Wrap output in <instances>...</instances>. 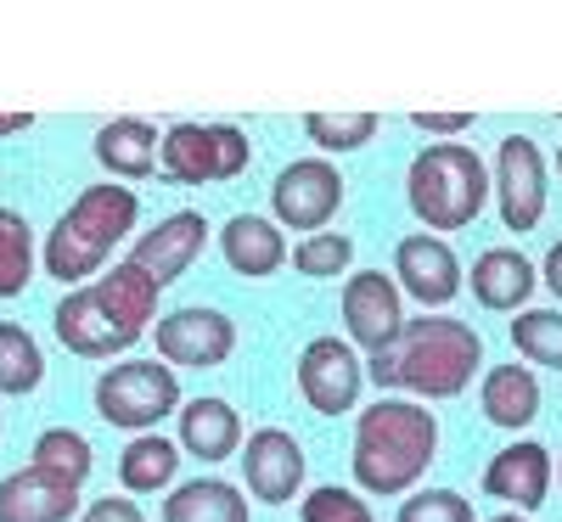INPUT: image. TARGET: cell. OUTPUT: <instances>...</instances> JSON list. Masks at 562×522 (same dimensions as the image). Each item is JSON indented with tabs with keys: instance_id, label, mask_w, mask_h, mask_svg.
I'll return each instance as SVG.
<instances>
[{
	"instance_id": "6da1fadb",
	"label": "cell",
	"mask_w": 562,
	"mask_h": 522,
	"mask_svg": "<svg viewBox=\"0 0 562 522\" xmlns=\"http://www.w3.org/2000/svg\"><path fill=\"white\" fill-rule=\"evenodd\" d=\"M479 371H484V338L467 320H450V315L405 320L400 343L378 360H366V376L383 394H400V399H416V405L467 394Z\"/></svg>"
},
{
	"instance_id": "836d02e7",
	"label": "cell",
	"mask_w": 562,
	"mask_h": 522,
	"mask_svg": "<svg viewBox=\"0 0 562 522\" xmlns=\"http://www.w3.org/2000/svg\"><path fill=\"white\" fill-rule=\"evenodd\" d=\"M411 124H416L422 135L456 140V135H467V129H473V113H411Z\"/></svg>"
},
{
	"instance_id": "ffe728a7",
	"label": "cell",
	"mask_w": 562,
	"mask_h": 522,
	"mask_svg": "<svg viewBox=\"0 0 562 522\" xmlns=\"http://www.w3.org/2000/svg\"><path fill=\"white\" fill-rule=\"evenodd\" d=\"M180 450L198 455L203 466L243 455V416H237V405L220 399V394L186 399L180 405Z\"/></svg>"
},
{
	"instance_id": "f546056e",
	"label": "cell",
	"mask_w": 562,
	"mask_h": 522,
	"mask_svg": "<svg viewBox=\"0 0 562 522\" xmlns=\"http://www.w3.org/2000/svg\"><path fill=\"white\" fill-rule=\"evenodd\" d=\"M349 264H355V236H344V230H315L293 248V270L310 275V281L349 275Z\"/></svg>"
},
{
	"instance_id": "8fae6325",
	"label": "cell",
	"mask_w": 562,
	"mask_h": 522,
	"mask_svg": "<svg viewBox=\"0 0 562 522\" xmlns=\"http://www.w3.org/2000/svg\"><path fill=\"white\" fill-rule=\"evenodd\" d=\"M490 185H495V208H501V225L506 230H535L546 219V203H551V185H546V158L529 135H506L495 147V169H490Z\"/></svg>"
},
{
	"instance_id": "d6986e66",
	"label": "cell",
	"mask_w": 562,
	"mask_h": 522,
	"mask_svg": "<svg viewBox=\"0 0 562 522\" xmlns=\"http://www.w3.org/2000/svg\"><path fill=\"white\" fill-rule=\"evenodd\" d=\"M220 253H225L231 270L248 275V281H265V275H276L281 264L293 259L288 236H281V225L270 214H231L225 230H220Z\"/></svg>"
},
{
	"instance_id": "52a82bcc",
	"label": "cell",
	"mask_w": 562,
	"mask_h": 522,
	"mask_svg": "<svg viewBox=\"0 0 562 522\" xmlns=\"http://www.w3.org/2000/svg\"><path fill=\"white\" fill-rule=\"evenodd\" d=\"M248 163H254V140L237 124H175L158 152V169L175 185H220V180H237Z\"/></svg>"
},
{
	"instance_id": "cb8c5ba5",
	"label": "cell",
	"mask_w": 562,
	"mask_h": 522,
	"mask_svg": "<svg viewBox=\"0 0 562 522\" xmlns=\"http://www.w3.org/2000/svg\"><path fill=\"white\" fill-rule=\"evenodd\" d=\"M175 472H180V444L164 439V433H140L119 455L124 495H169L175 489Z\"/></svg>"
},
{
	"instance_id": "7402d4cb",
	"label": "cell",
	"mask_w": 562,
	"mask_h": 522,
	"mask_svg": "<svg viewBox=\"0 0 562 522\" xmlns=\"http://www.w3.org/2000/svg\"><path fill=\"white\" fill-rule=\"evenodd\" d=\"M158 152H164V135L147 118H113L97 129V163L113 180H147L158 169Z\"/></svg>"
},
{
	"instance_id": "9c48e42d",
	"label": "cell",
	"mask_w": 562,
	"mask_h": 522,
	"mask_svg": "<svg viewBox=\"0 0 562 522\" xmlns=\"http://www.w3.org/2000/svg\"><path fill=\"white\" fill-rule=\"evenodd\" d=\"M344 338L366 354V360H378L400 343V331H405V293H400V281L383 275V270H355L344 281Z\"/></svg>"
},
{
	"instance_id": "30bf717a",
	"label": "cell",
	"mask_w": 562,
	"mask_h": 522,
	"mask_svg": "<svg viewBox=\"0 0 562 522\" xmlns=\"http://www.w3.org/2000/svg\"><path fill=\"white\" fill-rule=\"evenodd\" d=\"M360 388H366V360L349 338L326 331L299 349V394L315 416H349L360 410Z\"/></svg>"
},
{
	"instance_id": "7a4b0ae2",
	"label": "cell",
	"mask_w": 562,
	"mask_h": 522,
	"mask_svg": "<svg viewBox=\"0 0 562 522\" xmlns=\"http://www.w3.org/2000/svg\"><path fill=\"white\" fill-rule=\"evenodd\" d=\"M439 461V416L416 399L383 394L378 405H366L355 416V484L360 495L400 500L416 495V484L428 478V466Z\"/></svg>"
},
{
	"instance_id": "5b68a950",
	"label": "cell",
	"mask_w": 562,
	"mask_h": 522,
	"mask_svg": "<svg viewBox=\"0 0 562 522\" xmlns=\"http://www.w3.org/2000/svg\"><path fill=\"white\" fill-rule=\"evenodd\" d=\"M490 197H495L490 163L467 147V140H434V147H422L405 169V203L428 236L467 230L484 214Z\"/></svg>"
},
{
	"instance_id": "1f68e13d",
	"label": "cell",
	"mask_w": 562,
	"mask_h": 522,
	"mask_svg": "<svg viewBox=\"0 0 562 522\" xmlns=\"http://www.w3.org/2000/svg\"><path fill=\"white\" fill-rule=\"evenodd\" d=\"M394 522H473V500L456 489H416L400 500Z\"/></svg>"
},
{
	"instance_id": "f35d334b",
	"label": "cell",
	"mask_w": 562,
	"mask_h": 522,
	"mask_svg": "<svg viewBox=\"0 0 562 522\" xmlns=\"http://www.w3.org/2000/svg\"><path fill=\"white\" fill-rule=\"evenodd\" d=\"M557 478H562V461H557Z\"/></svg>"
},
{
	"instance_id": "ab89813d",
	"label": "cell",
	"mask_w": 562,
	"mask_h": 522,
	"mask_svg": "<svg viewBox=\"0 0 562 522\" xmlns=\"http://www.w3.org/2000/svg\"><path fill=\"white\" fill-rule=\"evenodd\" d=\"M0 427H7V421H0Z\"/></svg>"
},
{
	"instance_id": "277c9868",
	"label": "cell",
	"mask_w": 562,
	"mask_h": 522,
	"mask_svg": "<svg viewBox=\"0 0 562 522\" xmlns=\"http://www.w3.org/2000/svg\"><path fill=\"white\" fill-rule=\"evenodd\" d=\"M135 219H140V197L130 185H113V180L85 185L68 203V214L52 225V236H45V275H57L68 293L90 287V275L113 259V248L135 230Z\"/></svg>"
},
{
	"instance_id": "e0dca14e",
	"label": "cell",
	"mask_w": 562,
	"mask_h": 522,
	"mask_svg": "<svg viewBox=\"0 0 562 522\" xmlns=\"http://www.w3.org/2000/svg\"><path fill=\"white\" fill-rule=\"evenodd\" d=\"M79 484L57 478L45 466H18L0 478V522H74Z\"/></svg>"
},
{
	"instance_id": "44dd1931",
	"label": "cell",
	"mask_w": 562,
	"mask_h": 522,
	"mask_svg": "<svg viewBox=\"0 0 562 522\" xmlns=\"http://www.w3.org/2000/svg\"><path fill=\"white\" fill-rule=\"evenodd\" d=\"M479 410L490 427H506V433H524V427L540 416V376L529 365H490L479 383Z\"/></svg>"
},
{
	"instance_id": "9a60e30c",
	"label": "cell",
	"mask_w": 562,
	"mask_h": 522,
	"mask_svg": "<svg viewBox=\"0 0 562 522\" xmlns=\"http://www.w3.org/2000/svg\"><path fill=\"white\" fill-rule=\"evenodd\" d=\"M551 478H557L551 450L535 444V439H518V444H506V450L490 455V466H484V495L501 500V506H512L518 517H529V511L546 506Z\"/></svg>"
},
{
	"instance_id": "5bb4252c",
	"label": "cell",
	"mask_w": 562,
	"mask_h": 522,
	"mask_svg": "<svg viewBox=\"0 0 562 522\" xmlns=\"http://www.w3.org/2000/svg\"><path fill=\"white\" fill-rule=\"evenodd\" d=\"M237 461H243V484H248L254 500L288 506V500L304 495V466H310V455H304V444L288 433V427H259V433H248Z\"/></svg>"
},
{
	"instance_id": "8992f818",
	"label": "cell",
	"mask_w": 562,
	"mask_h": 522,
	"mask_svg": "<svg viewBox=\"0 0 562 522\" xmlns=\"http://www.w3.org/2000/svg\"><path fill=\"white\" fill-rule=\"evenodd\" d=\"M90 399H97V416L108 427H124V433H158L164 416H180V376L175 365L164 360H124V365H108L97 376V388H90Z\"/></svg>"
},
{
	"instance_id": "484cf974",
	"label": "cell",
	"mask_w": 562,
	"mask_h": 522,
	"mask_svg": "<svg viewBox=\"0 0 562 522\" xmlns=\"http://www.w3.org/2000/svg\"><path fill=\"white\" fill-rule=\"evenodd\" d=\"M34 281V230L18 208H0V298H23Z\"/></svg>"
},
{
	"instance_id": "4316f807",
	"label": "cell",
	"mask_w": 562,
	"mask_h": 522,
	"mask_svg": "<svg viewBox=\"0 0 562 522\" xmlns=\"http://www.w3.org/2000/svg\"><path fill=\"white\" fill-rule=\"evenodd\" d=\"M378 129H383L378 113H304V135L321 147V158L360 152L366 140H378Z\"/></svg>"
},
{
	"instance_id": "2e32d148",
	"label": "cell",
	"mask_w": 562,
	"mask_h": 522,
	"mask_svg": "<svg viewBox=\"0 0 562 522\" xmlns=\"http://www.w3.org/2000/svg\"><path fill=\"white\" fill-rule=\"evenodd\" d=\"M209 248V219L198 208H180V214H164L140 242L130 248V264L140 275H153L158 287H175V281L198 264V253Z\"/></svg>"
},
{
	"instance_id": "8d00e7d4",
	"label": "cell",
	"mask_w": 562,
	"mask_h": 522,
	"mask_svg": "<svg viewBox=\"0 0 562 522\" xmlns=\"http://www.w3.org/2000/svg\"><path fill=\"white\" fill-rule=\"evenodd\" d=\"M490 522H529V517H518V511H501V517H490Z\"/></svg>"
},
{
	"instance_id": "d590c367",
	"label": "cell",
	"mask_w": 562,
	"mask_h": 522,
	"mask_svg": "<svg viewBox=\"0 0 562 522\" xmlns=\"http://www.w3.org/2000/svg\"><path fill=\"white\" fill-rule=\"evenodd\" d=\"M29 129V113H0V135H23Z\"/></svg>"
},
{
	"instance_id": "74e56055",
	"label": "cell",
	"mask_w": 562,
	"mask_h": 522,
	"mask_svg": "<svg viewBox=\"0 0 562 522\" xmlns=\"http://www.w3.org/2000/svg\"><path fill=\"white\" fill-rule=\"evenodd\" d=\"M557 174H562V147H557Z\"/></svg>"
},
{
	"instance_id": "83f0119b",
	"label": "cell",
	"mask_w": 562,
	"mask_h": 522,
	"mask_svg": "<svg viewBox=\"0 0 562 522\" xmlns=\"http://www.w3.org/2000/svg\"><path fill=\"white\" fill-rule=\"evenodd\" d=\"M512 349L518 360H529V371H562V309H524L512 320Z\"/></svg>"
},
{
	"instance_id": "e575fe53",
	"label": "cell",
	"mask_w": 562,
	"mask_h": 522,
	"mask_svg": "<svg viewBox=\"0 0 562 522\" xmlns=\"http://www.w3.org/2000/svg\"><path fill=\"white\" fill-rule=\"evenodd\" d=\"M540 281L557 293V304H562V242H551V253H546V264H540Z\"/></svg>"
},
{
	"instance_id": "3957f363",
	"label": "cell",
	"mask_w": 562,
	"mask_h": 522,
	"mask_svg": "<svg viewBox=\"0 0 562 522\" xmlns=\"http://www.w3.org/2000/svg\"><path fill=\"white\" fill-rule=\"evenodd\" d=\"M158 281L140 275L130 259L113 264L108 275H97L90 287L63 293L52 326H57V343L79 360H113L130 343L147 338V326L158 315Z\"/></svg>"
},
{
	"instance_id": "4dcf8cb0",
	"label": "cell",
	"mask_w": 562,
	"mask_h": 522,
	"mask_svg": "<svg viewBox=\"0 0 562 522\" xmlns=\"http://www.w3.org/2000/svg\"><path fill=\"white\" fill-rule=\"evenodd\" d=\"M299 522H378V517H371V506L360 500V489L321 484L299 500Z\"/></svg>"
},
{
	"instance_id": "ba28073f",
	"label": "cell",
	"mask_w": 562,
	"mask_h": 522,
	"mask_svg": "<svg viewBox=\"0 0 562 522\" xmlns=\"http://www.w3.org/2000/svg\"><path fill=\"white\" fill-rule=\"evenodd\" d=\"M344 208V174L333 158H293L270 185V219L281 230H326Z\"/></svg>"
},
{
	"instance_id": "d4e9b609",
	"label": "cell",
	"mask_w": 562,
	"mask_h": 522,
	"mask_svg": "<svg viewBox=\"0 0 562 522\" xmlns=\"http://www.w3.org/2000/svg\"><path fill=\"white\" fill-rule=\"evenodd\" d=\"M45 383V354L34 343V331H23L18 320H0V394H34Z\"/></svg>"
},
{
	"instance_id": "4fadbf2b",
	"label": "cell",
	"mask_w": 562,
	"mask_h": 522,
	"mask_svg": "<svg viewBox=\"0 0 562 522\" xmlns=\"http://www.w3.org/2000/svg\"><path fill=\"white\" fill-rule=\"evenodd\" d=\"M394 281H400V293L416 298L422 309H445L461 298L467 287V270L456 259V248L445 242V236H428V230H411L400 236V248H394Z\"/></svg>"
},
{
	"instance_id": "f1b7e54d",
	"label": "cell",
	"mask_w": 562,
	"mask_h": 522,
	"mask_svg": "<svg viewBox=\"0 0 562 522\" xmlns=\"http://www.w3.org/2000/svg\"><path fill=\"white\" fill-rule=\"evenodd\" d=\"M29 466H45V472H57V478H68V484H85L90 466H97V450H90V439L74 433V427H45V433L34 439V461Z\"/></svg>"
},
{
	"instance_id": "d6a6232c",
	"label": "cell",
	"mask_w": 562,
	"mask_h": 522,
	"mask_svg": "<svg viewBox=\"0 0 562 522\" xmlns=\"http://www.w3.org/2000/svg\"><path fill=\"white\" fill-rule=\"evenodd\" d=\"M79 522H147V511H140L130 495H108V500H90L79 511Z\"/></svg>"
},
{
	"instance_id": "ac0fdd59",
	"label": "cell",
	"mask_w": 562,
	"mask_h": 522,
	"mask_svg": "<svg viewBox=\"0 0 562 522\" xmlns=\"http://www.w3.org/2000/svg\"><path fill=\"white\" fill-rule=\"evenodd\" d=\"M467 287H473L479 309H490V315H518V309L535 298V287H540V270H535L518 248H484V253L473 259Z\"/></svg>"
},
{
	"instance_id": "603a6c76",
	"label": "cell",
	"mask_w": 562,
	"mask_h": 522,
	"mask_svg": "<svg viewBox=\"0 0 562 522\" xmlns=\"http://www.w3.org/2000/svg\"><path fill=\"white\" fill-rule=\"evenodd\" d=\"M164 522H254L248 517V489L225 478H192L175 484L164 500Z\"/></svg>"
},
{
	"instance_id": "7c38bea8",
	"label": "cell",
	"mask_w": 562,
	"mask_h": 522,
	"mask_svg": "<svg viewBox=\"0 0 562 522\" xmlns=\"http://www.w3.org/2000/svg\"><path fill=\"white\" fill-rule=\"evenodd\" d=\"M237 354V320L225 309L186 304L158 320V360L175 371H214Z\"/></svg>"
}]
</instances>
